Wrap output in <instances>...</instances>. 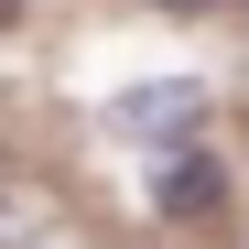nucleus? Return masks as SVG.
<instances>
[{"instance_id":"f03ea898","label":"nucleus","mask_w":249,"mask_h":249,"mask_svg":"<svg viewBox=\"0 0 249 249\" xmlns=\"http://www.w3.org/2000/svg\"><path fill=\"white\" fill-rule=\"evenodd\" d=\"M152 206H162L174 228H195V217H217V206H228V174H217L206 152H174V162L152 174Z\"/></svg>"},{"instance_id":"f257e3e1","label":"nucleus","mask_w":249,"mask_h":249,"mask_svg":"<svg viewBox=\"0 0 249 249\" xmlns=\"http://www.w3.org/2000/svg\"><path fill=\"white\" fill-rule=\"evenodd\" d=\"M98 119L119 141H195L206 130V87H195V76H141V87H108Z\"/></svg>"},{"instance_id":"7ed1b4c3","label":"nucleus","mask_w":249,"mask_h":249,"mask_svg":"<svg viewBox=\"0 0 249 249\" xmlns=\"http://www.w3.org/2000/svg\"><path fill=\"white\" fill-rule=\"evenodd\" d=\"M152 11H217V0H152Z\"/></svg>"}]
</instances>
